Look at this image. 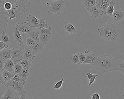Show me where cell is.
<instances>
[{"label": "cell", "mask_w": 124, "mask_h": 99, "mask_svg": "<svg viewBox=\"0 0 124 99\" xmlns=\"http://www.w3.org/2000/svg\"><path fill=\"white\" fill-rule=\"evenodd\" d=\"M7 11H0V37L3 33H5L7 30L8 23V20L7 15Z\"/></svg>", "instance_id": "ba28073f"}, {"label": "cell", "mask_w": 124, "mask_h": 99, "mask_svg": "<svg viewBox=\"0 0 124 99\" xmlns=\"http://www.w3.org/2000/svg\"><path fill=\"white\" fill-rule=\"evenodd\" d=\"M39 40L44 46L48 45L51 41L52 37V28H43L39 30Z\"/></svg>", "instance_id": "5b68a950"}, {"label": "cell", "mask_w": 124, "mask_h": 99, "mask_svg": "<svg viewBox=\"0 0 124 99\" xmlns=\"http://www.w3.org/2000/svg\"><path fill=\"white\" fill-rule=\"evenodd\" d=\"M31 7L30 0H18L12 4V9L16 15V18H22L28 12Z\"/></svg>", "instance_id": "3957f363"}, {"label": "cell", "mask_w": 124, "mask_h": 99, "mask_svg": "<svg viewBox=\"0 0 124 99\" xmlns=\"http://www.w3.org/2000/svg\"><path fill=\"white\" fill-rule=\"evenodd\" d=\"M4 3H5L4 0H0V7L3 6Z\"/></svg>", "instance_id": "bcb514c9"}, {"label": "cell", "mask_w": 124, "mask_h": 99, "mask_svg": "<svg viewBox=\"0 0 124 99\" xmlns=\"http://www.w3.org/2000/svg\"><path fill=\"white\" fill-rule=\"evenodd\" d=\"M64 30L69 35L74 34L77 32V28L71 23H68L64 26Z\"/></svg>", "instance_id": "ffe728a7"}, {"label": "cell", "mask_w": 124, "mask_h": 99, "mask_svg": "<svg viewBox=\"0 0 124 99\" xmlns=\"http://www.w3.org/2000/svg\"><path fill=\"white\" fill-rule=\"evenodd\" d=\"M96 1V0H82V4L86 9L95 6Z\"/></svg>", "instance_id": "484cf974"}, {"label": "cell", "mask_w": 124, "mask_h": 99, "mask_svg": "<svg viewBox=\"0 0 124 99\" xmlns=\"http://www.w3.org/2000/svg\"><path fill=\"white\" fill-rule=\"evenodd\" d=\"M66 6L65 0H58L51 1V6L48 11V15L52 14L60 15Z\"/></svg>", "instance_id": "277c9868"}, {"label": "cell", "mask_w": 124, "mask_h": 99, "mask_svg": "<svg viewBox=\"0 0 124 99\" xmlns=\"http://www.w3.org/2000/svg\"><path fill=\"white\" fill-rule=\"evenodd\" d=\"M122 95H123V96L124 97V91H123V93H122Z\"/></svg>", "instance_id": "c3c4849f"}, {"label": "cell", "mask_w": 124, "mask_h": 99, "mask_svg": "<svg viewBox=\"0 0 124 99\" xmlns=\"http://www.w3.org/2000/svg\"><path fill=\"white\" fill-rule=\"evenodd\" d=\"M98 35L103 39L116 43L120 40V31L118 27L111 22L107 23L97 30Z\"/></svg>", "instance_id": "7a4b0ae2"}, {"label": "cell", "mask_w": 124, "mask_h": 99, "mask_svg": "<svg viewBox=\"0 0 124 99\" xmlns=\"http://www.w3.org/2000/svg\"><path fill=\"white\" fill-rule=\"evenodd\" d=\"M92 99H100V96L98 93H95L93 94Z\"/></svg>", "instance_id": "b9f144b4"}, {"label": "cell", "mask_w": 124, "mask_h": 99, "mask_svg": "<svg viewBox=\"0 0 124 99\" xmlns=\"http://www.w3.org/2000/svg\"><path fill=\"white\" fill-rule=\"evenodd\" d=\"M4 60L1 58H0V73L2 74L3 70H4Z\"/></svg>", "instance_id": "f35d334b"}, {"label": "cell", "mask_w": 124, "mask_h": 99, "mask_svg": "<svg viewBox=\"0 0 124 99\" xmlns=\"http://www.w3.org/2000/svg\"><path fill=\"white\" fill-rule=\"evenodd\" d=\"M91 65L102 72L118 70L117 59L107 54L99 56L96 58L94 63Z\"/></svg>", "instance_id": "6da1fadb"}, {"label": "cell", "mask_w": 124, "mask_h": 99, "mask_svg": "<svg viewBox=\"0 0 124 99\" xmlns=\"http://www.w3.org/2000/svg\"><path fill=\"white\" fill-rule=\"evenodd\" d=\"M18 0H4V1L5 2H8L11 3L12 4H13L15 3H16Z\"/></svg>", "instance_id": "f6af8a7d"}, {"label": "cell", "mask_w": 124, "mask_h": 99, "mask_svg": "<svg viewBox=\"0 0 124 99\" xmlns=\"http://www.w3.org/2000/svg\"><path fill=\"white\" fill-rule=\"evenodd\" d=\"M118 70L124 74V61L117 59Z\"/></svg>", "instance_id": "f546056e"}, {"label": "cell", "mask_w": 124, "mask_h": 99, "mask_svg": "<svg viewBox=\"0 0 124 99\" xmlns=\"http://www.w3.org/2000/svg\"><path fill=\"white\" fill-rule=\"evenodd\" d=\"M12 5L9 2H6L4 3V8L6 11H8L12 8Z\"/></svg>", "instance_id": "74e56055"}, {"label": "cell", "mask_w": 124, "mask_h": 99, "mask_svg": "<svg viewBox=\"0 0 124 99\" xmlns=\"http://www.w3.org/2000/svg\"><path fill=\"white\" fill-rule=\"evenodd\" d=\"M116 3V1L115 0H111L110 4L106 10L105 14H107L110 16H112L113 13L115 10L114 6Z\"/></svg>", "instance_id": "7402d4cb"}, {"label": "cell", "mask_w": 124, "mask_h": 99, "mask_svg": "<svg viewBox=\"0 0 124 99\" xmlns=\"http://www.w3.org/2000/svg\"><path fill=\"white\" fill-rule=\"evenodd\" d=\"M8 48V46L6 44L0 41V52L4 48Z\"/></svg>", "instance_id": "60d3db41"}, {"label": "cell", "mask_w": 124, "mask_h": 99, "mask_svg": "<svg viewBox=\"0 0 124 99\" xmlns=\"http://www.w3.org/2000/svg\"><path fill=\"white\" fill-rule=\"evenodd\" d=\"M87 75L88 80H89L88 86H91L93 84L95 83V78L97 76V75L96 74H92L89 72L87 73Z\"/></svg>", "instance_id": "f1b7e54d"}, {"label": "cell", "mask_w": 124, "mask_h": 99, "mask_svg": "<svg viewBox=\"0 0 124 99\" xmlns=\"http://www.w3.org/2000/svg\"><path fill=\"white\" fill-rule=\"evenodd\" d=\"M37 43L35 41L29 37H28L27 39V45L28 47L33 46Z\"/></svg>", "instance_id": "836d02e7"}, {"label": "cell", "mask_w": 124, "mask_h": 99, "mask_svg": "<svg viewBox=\"0 0 124 99\" xmlns=\"http://www.w3.org/2000/svg\"><path fill=\"white\" fill-rule=\"evenodd\" d=\"M86 59V56L85 53H79V60L80 64H84Z\"/></svg>", "instance_id": "8d00e7d4"}, {"label": "cell", "mask_w": 124, "mask_h": 99, "mask_svg": "<svg viewBox=\"0 0 124 99\" xmlns=\"http://www.w3.org/2000/svg\"><path fill=\"white\" fill-rule=\"evenodd\" d=\"M4 83H5V82H4L3 78V76H2V74L0 73V86L4 85Z\"/></svg>", "instance_id": "7bdbcfd3"}, {"label": "cell", "mask_w": 124, "mask_h": 99, "mask_svg": "<svg viewBox=\"0 0 124 99\" xmlns=\"http://www.w3.org/2000/svg\"><path fill=\"white\" fill-rule=\"evenodd\" d=\"M85 54L86 56V59L84 64H89L91 65L93 64L96 58L95 57L94 54L89 50H86Z\"/></svg>", "instance_id": "5bb4252c"}, {"label": "cell", "mask_w": 124, "mask_h": 99, "mask_svg": "<svg viewBox=\"0 0 124 99\" xmlns=\"http://www.w3.org/2000/svg\"><path fill=\"white\" fill-rule=\"evenodd\" d=\"M46 18L44 17H41L39 19V30L44 28V27H48V25L47 23L46 22Z\"/></svg>", "instance_id": "d6a6232c"}, {"label": "cell", "mask_w": 124, "mask_h": 99, "mask_svg": "<svg viewBox=\"0 0 124 99\" xmlns=\"http://www.w3.org/2000/svg\"><path fill=\"white\" fill-rule=\"evenodd\" d=\"M23 69V68L21 64H19V63H15L14 71L15 75H18L22 71Z\"/></svg>", "instance_id": "1f68e13d"}, {"label": "cell", "mask_w": 124, "mask_h": 99, "mask_svg": "<svg viewBox=\"0 0 124 99\" xmlns=\"http://www.w3.org/2000/svg\"><path fill=\"white\" fill-rule=\"evenodd\" d=\"M36 57L35 54L27 46H25L23 51V59H33Z\"/></svg>", "instance_id": "e0dca14e"}, {"label": "cell", "mask_w": 124, "mask_h": 99, "mask_svg": "<svg viewBox=\"0 0 124 99\" xmlns=\"http://www.w3.org/2000/svg\"><path fill=\"white\" fill-rule=\"evenodd\" d=\"M63 80H64V79L62 78L61 80L57 82L54 86V89H57V90H59V89H60V88L62 87V85Z\"/></svg>", "instance_id": "d590c367"}, {"label": "cell", "mask_w": 124, "mask_h": 99, "mask_svg": "<svg viewBox=\"0 0 124 99\" xmlns=\"http://www.w3.org/2000/svg\"><path fill=\"white\" fill-rule=\"evenodd\" d=\"M86 9L90 13L91 17L93 19L100 17L104 15L95 6L93 7L92 8Z\"/></svg>", "instance_id": "4fadbf2b"}, {"label": "cell", "mask_w": 124, "mask_h": 99, "mask_svg": "<svg viewBox=\"0 0 124 99\" xmlns=\"http://www.w3.org/2000/svg\"><path fill=\"white\" fill-rule=\"evenodd\" d=\"M24 83L25 84L27 78L30 76L29 70L23 69L21 72L18 74Z\"/></svg>", "instance_id": "4316f807"}, {"label": "cell", "mask_w": 124, "mask_h": 99, "mask_svg": "<svg viewBox=\"0 0 124 99\" xmlns=\"http://www.w3.org/2000/svg\"><path fill=\"white\" fill-rule=\"evenodd\" d=\"M25 46L24 44H19L11 48V59L15 63H19L23 59V51Z\"/></svg>", "instance_id": "8992f818"}, {"label": "cell", "mask_w": 124, "mask_h": 99, "mask_svg": "<svg viewBox=\"0 0 124 99\" xmlns=\"http://www.w3.org/2000/svg\"><path fill=\"white\" fill-rule=\"evenodd\" d=\"M33 59H23L20 62V64L23 69L29 70L31 66Z\"/></svg>", "instance_id": "44dd1931"}, {"label": "cell", "mask_w": 124, "mask_h": 99, "mask_svg": "<svg viewBox=\"0 0 124 99\" xmlns=\"http://www.w3.org/2000/svg\"><path fill=\"white\" fill-rule=\"evenodd\" d=\"M111 0H96L95 6L105 14L106 9L110 4Z\"/></svg>", "instance_id": "7c38bea8"}, {"label": "cell", "mask_w": 124, "mask_h": 99, "mask_svg": "<svg viewBox=\"0 0 124 99\" xmlns=\"http://www.w3.org/2000/svg\"><path fill=\"white\" fill-rule=\"evenodd\" d=\"M14 62L11 59L6 60H4V69L6 70L9 72L14 73Z\"/></svg>", "instance_id": "9a60e30c"}, {"label": "cell", "mask_w": 124, "mask_h": 99, "mask_svg": "<svg viewBox=\"0 0 124 99\" xmlns=\"http://www.w3.org/2000/svg\"><path fill=\"white\" fill-rule=\"evenodd\" d=\"M44 46L40 42H39L36 43L33 46L28 47L36 54L37 53L43 51L44 49Z\"/></svg>", "instance_id": "d6986e66"}, {"label": "cell", "mask_w": 124, "mask_h": 99, "mask_svg": "<svg viewBox=\"0 0 124 99\" xmlns=\"http://www.w3.org/2000/svg\"><path fill=\"white\" fill-rule=\"evenodd\" d=\"M0 41L3 42L8 46L9 43L12 42V40L11 39L9 35L5 34L4 33H3L1 34L0 37Z\"/></svg>", "instance_id": "83f0119b"}, {"label": "cell", "mask_w": 124, "mask_h": 99, "mask_svg": "<svg viewBox=\"0 0 124 99\" xmlns=\"http://www.w3.org/2000/svg\"><path fill=\"white\" fill-rule=\"evenodd\" d=\"M26 93H25L20 95L19 99H28L26 95Z\"/></svg>", "instance_id": "ee69618b"}, {"label": "cell", "mask_w": 124, "mask_h": 99, "mask_svg": "<svg viewBox=\"0 0 124 99\" xmlns=\"http://www.w3.org/2000/svg\"><path fill=\"white\" fill-rule=\"evenodd\" d=\"M71 60L73 63L77 64H80L79 60V53H74L71 57Z\"/></svg>", "instance_id": "4dcf8cb0"}, {"label": "cell", "mask_w": 124, "mask_h": 99, "mask_svg": "<svg viewBox=\"0 0 124 99\" xmlns=\"http://www.w3.org/2000/svg\"><path fill=\"white\" fill-rule=\"evenodd\" d=\"M7 11L8 12L9 17L10 19H15V18H16L15 13L12 8Z\"/></svg>", "instance_id": "e575fe53"}, {"label": "cell", "mask_w": 124, "mask_h": 99, "mask_svg": "<svg viewBox=\"0 0 124 99\" xmlns=\"http://www.w3.org/2000/svg\"><path fill=\"white\" fill-rule=\"evenodd\" d=\"M112 16L113 17L114 22H120L122 20L124 17V11L120 9L114 10Z\"/></svg>", "instance_id": "2e32d148"}, {"label": "cell", "mask_w": 124, "mask_h": 99, "mask_svg": "<svg viewBox=\"0 0 124 99\" xmlns=\"http://www.w3.org/2000/svg\"><path fill=\"white\" fill-rule=\"evenodd\" d=\"M15 28L19 32L24 34L25 33H29L33 30L32 28L29 26L26 22L19 23L15 25Z\"/></svg>", "instance_id": "8fae6325"}, {"label": "cell", "mask_w": 124, "mask_h": 99, "mask_svg": "<svg viewBox=\"0 0 124 99\" xmlns=\"http://www.w3.org/2000/svg\"><path fill=\"white\" fill-rule=\"evenodd\" d=\"M58 0H48V1H58Z\"/></svg>", "instance_id": "7dc6e473"}, {"label": "cell", "mask_w": 124, "mask_h": 99, "mask_svg": "<svg viewBox=\"0 0 124 99\" xmlns=\"http://www.w3.org/2000/svg\"><path fill=\"white\" fill-rule=\"evenodd\" d=\"M15 74L8 72L6 70L4 69L2 73V76L3 78L4 82H7L12 80V78L14 76Z\"/></svg>", "instance_id": "d4e9b609"}, {"label": "cell", "mask_w": 124, "mask_h": 99, "mask_svg": "<svg viewBox=\"0 0 124 99\" xmlns=\"http://www.w3.org/2000/svg\"><path fill=\"white\" fill-rule=\"evenodd\" d=\"M12 79L13 80L17 81V82H20V83H21V82H23V81L22 80L20 77L18 75H15L12 78Z\"/></svg>", "instance_id": "ab89813d"}, {"label": "cell", "mask_w": 124, "mask_h": 99, "mask_svg": "<svg viewBox=\"0 0 124 99\" xmlns=\"http://www.w3.org/2000/svg\"><path fill=\"white\" fill-rule=\"evenodd\" d=\"M11 48H7L3 49L0 52V58L4 60L11 58Z\"/></svg>", "instance_id": "ac0fdd59"}, {"label": "cell", "mask_w": 124, "mask_h": 99, "mask_svg": "<svg viewBox=\"0 0 124 99\" xmlns=\"http://www.w3.org/2000/svg\"><path fill=\"white\" fill-rule=\"evenodd\" d=\"M25 84L23 82H18L13 80H11L9 81L4 83V85L6 87L11 88L13 90L17 91L20 95L26 93L24 89V85Z\"/></svg>", "instance_id": "52a82bcc"}, {"label": "cell", "mask_w": 124, "mask_h": 99, "mask_svg": "<svg viewBox=\"0 0 124 99\" xmlns=\"http://www.w3.org/2000/svg\"><path fill=\"white\" fill-rule=\"evenodd\" d=\"M39 30H33L31 32L28 33V37L32 38L37 43L40 42L39 40Z\"/></svg>", "instance_id": "cb8c5ba5"}, {"label": "cell", "mask_w": 124, "mask_h": 99, "mask_svg": "<svg viewBox=\"0 0 124 99\" xmlns=\"http://www.w3.org/2000/svg\"><path fill=\"white\" fill-rule=\"evenodd\" d=\"M23 35H21L19 31L16 28L14 30V35L15 40L16 42H18L19 44H24L23 41Z\"/></svg>", "instance_id": "603a6c76"}, {"label": "cell", "mask_w": 124, "mask_h": 99, "mask_svg": "<svg viewBox=\"0 0 124 99\" xmlns=\"http://www.w3.org/2000/svg\"><path fill=\"white\" fill-rule=\"evenodd\" d=\"M20 97L16 91L9 87H7L5 93L2 96V99H19Z\"/></svg>", "instance_id": "30bf717a"}, {"label": "cell", "mask_w": 124, "mask_h": 99, "mask_svg": "<svg viewBox=\"0 0 124 99\" xmlns=\"http://www.w3.org/2000/svg\"><path fill=\"white\" fill-rule=\"evenodd\" d=\"M25 22L31 27L35 28L39 30V19L35 17L33 14H29L27 17Z\"/></svg>", "instance_id": "9c48e42d"}]
</instances>
